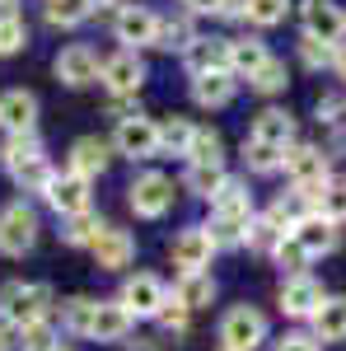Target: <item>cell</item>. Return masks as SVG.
Here are the masks:
<instances>
[{
    "label": "cell",
    "instance_id": "obj_1",
    "mask_svg": "<svg viewBox=\"0 0 346 351\" xmlns=\"http://www.w3.org/2000/svg\"><path fill=\"white\" fill-rule=\"evenodd\" d=\"M47 309H52V286L47 281H10L0 291V324L5 328L42 324Z\"/></svg>",
    "mask_w": 346,
    "mask_h": 351
},
{
    "label": "cell",
    "instance_id": "obj_2",
    "mask_svg": "<svg viewBox=\"0 0 346 351\" xmlns=\"http://www.w3.org/2000/svg\"><path fill=\"white\" fill-rule=\"evenodd\" d=\"M286 173H291L295 192L309 202V211H319L323 188L332 183V178H328V155H323L319 145H291V150H286Z\"/></svg>",
    "mask_w": 346,
    "mask_h": 351
},
{
    "label": "cell",
    "instance_id": "obj_3",
    "mask_svg": "<svg viewBox=\"0 0 346 351\" xmlns=\"http://www.w3.org/2000/svg\"><path fill=\"white\" fill-rule=\"evenodd\" d=\"M33 243H38V211L28 202L5 206L0 211V253L5 258H24Z\"/></svg>",
    "mask_w": 346,
    "mask_h": 351
},
{
    "label": "cell",
    "instance_id": "obj_4",
    "mask_svg": "<svg viewBox=\"0 0 346 351\" xmlns=\"http://www.w3.org/2000/svg\"><path fill=\"white\" fill-rule=\"evenodd\" d=\"M220 342L225 351H258V342H267V319L253 304H234L220 319Z\"/></svg>",
    "mask_w": 346,
    "mask_h": 351
},
{
    "label": "cell",
    "instance_id": "obj_5",
    "mask_svg": "<svg viewBox=\"0 0 346 351\" xmlns=\"http://www.w3.org/2000/svg\"><path fill=\"white\" fill-rule=\"evenodd\" d=\"M56 80L71 84V89H84V84L99 80V71H103V61H99V52L89 47V43H71V47H61L52 61Z\"/></svg>",
    "mask_w": 346,
    "mask_h": 351
},
{
    "label": "cell",
    "instance_id": "obj_6",
    "mask_svg": "<svg viewBox=\"0 0 346 351\" xmlns=\"http://www.w3.org/2000/svg\"><path fill=\"white\" fill-rule=\"evenodd\" d=\"M112 145H117V155H127V160H155V155H160V122H150V117L136 112L127 122H117Z\"/></svg>",
    "mask_w": 346,
    "mask_h": 351
},
{
    "label": "cell",
    "instance_id": "obj_7",
    "mask_svg": "<svg viewBox=\"0 0 346 351\" xmlns=\"http://www.w3.org/2000/svg\"><path fill=\"white\" fill-rule=\"evenodd\" d=\"M122 304H127V314L132 319H160L164 300H169V291H164L160 276H150V271H136V276H127V286H122Z\"/></svg>",
    "mask_w": 346,
    "mask_h": 351
},
{
    "label": "cell",
    "instance_id": "obj_8",
    "mask_svg": "<svg viewBox=\"0 0 346 351\" xmlns=\"http://www.w3.org/2000/svg\"><path fill=\"white\" fill-rule=\"evenodd\" d=\"M127 202H132L136 216L160 220V216H169V206H173V183H169L164 173H140L132 188H127Z\"/></svg>",
    "mask_w": 346,
    "mask_h": 351
},
{
    "label": "cell",
    "instance_id": "obj_9",
    "mask_svg": "<svg viewBox=\"0 0 346 351\" xmlns=\"http://www.w3.org/2000/svg\"><path fill=\"white\" fill-rule=\"evenodd\" d=\"M112 33H117V43H127V52H136V47H155L160 14L145 10V5H127V10L112 19Z\"/></svg>",
    "mask_w": 346,
    "mask_h": 351
},
{
    "label": "cell",
    "instance_id": "obj_10",
    "mask_svg": "<svg viewBox=\"0 0 346 351\" xmlns=\"http://www.w3.org/2000/svg\"><path fill=\"white\" fill-rule=\"evenodd\" d=\"M304 33L319 38V43H328V47H337L346 38V10L332 5V0H309V5H304Z\"/></svg>",
    "mask_w": 346,
    "mask_h": 351
},
{
    "label": "cell",
    "instance_id": "obj_11",
    "mask_svg": "<svg viewBox=\"0 0 346 351\" xmlns=\"http://www.w3.org/2000/svg\"><path fill=\"white\" fill-rule=\"evenodd\" d=\"M47 206H52L56 216H84L89 211V183L84 178H75V173H52V183H47Z\"/></svg>",
    "mask_w": 346,
    "mask_h": 351
},
{
    "label": "cell",
    "instance_id": "obj_12",
    "mask_svg": "<svg viewBox=\"0 0 346 351\" xmlns=\"http://www.w3.org/2000/svg\"><path fill=\"white\" fill-rule=\"evenodd\" d=\"M99 80H103L117 99H132L136 89L145 84V61H140L136 52H117V56H108V61H103Z\"/></svg>",
    "mask_w": 346,
    "mask_h": 351
},
{
    "label": "cell",
    "instance_id": "obj_13",
    "mask_svg": "<svg viewBox=\"0 0 346 351\" xmlns=\"http://www.w3.org/2000/svg\"><path fill=\"white\" fill-rule=\"evenodd\" d=\"M211 253H215V239L206 225H192V230H183L173 239V263L183 271H206L211 267Z\"/></svg>",
    "mask_w": 346,
    "mask_h": 351
},
{
    "label": "cell",
    "instance_id": "obj_14",
    "mask_svg": "<svg viewBox=\"0 0 346 351\" xmlns=\"http://www.w3.org/2000/svg\"><path fill=\"white\" fill-rule=\"evenodd\" d=\"M187 75H215V71H230V38H197L183 52Z\"/></svg>",
    "mask_w": 346,
    "mask_h": 351
},
{
    "label": "cell",
    "instance_id": "obj_15",
    "mask_svg": "<svg viewBox=\"0 0 346 351\" xmlns=\"http://www.w3.org/2000/svg\"><path fill=\"white\" fill-rule=\"evenodd\" d=\"M323 304V286L304 271V276H291L286 286H281V314H291V319H314V309Z\"/></svg>",
    "mask_w": 346,
    "mask_h": 351
},
{
    "label": "cell",
    "instance_id": "obj_16",
    "mask_svg": "<svg viewBox=\"0 0 346 351\" xmlns=\"http://www.w3.org/2000/svg\"><path fill=\"white\" fill-rule=\"evenodd\" d=\"M132 258H136V239L127 234V230H117V225H108L103 234L94 239V263H99L103 271H122Z\"/></svg>",
    "mask_w": 346,
    "mask_h": 351
},
{
    "label": "cell",
    "instance_id": "obj_17",
    "mask_svg": "<svg viewBox=\"0 0 346 351\" xmlns=\"http://www.w3.org/2000/svg\"><path fill=\"white\" fill-rule=\"evenodd\" d=\"M38 122V99L28 89H10L0 94V127H10V136H28Z\"/></svg>",
    "mask_w": 346,
    "mask_h": 351
},
{
    "label": "cell",
    "instance_id": "obj_18",
    "mask_svg": "<svg viewBox=\"0 0 346 351\" xmlns=\"http://www.w3.org/2000/svg\"><path fill=\"white\" fill-rule=\"evenodd\" d=\"M295 239L304 243V253H309V258H323V253H337L342 230H337L332 220H323V216H304L299 225H295Z\"/></svg>",
    "mask_w": 346,
    "mask_h": 351
},
{
    "label": "cell",
    "instance_id": "obj_19",
    "mask_svg": "<svg viewBox=\"0 0 346 351\" xmlns=\"http://www.w3.org/2000/svg\"><path fill=\"white\" fill-rule=\"evenodd\" d=\"M108 160H112V155H108V141H99V136H80V141L71 145V169H66V173H75V178L89 183V178H99V173L108 169Z\"/></svg>",
    "mask_w": 346,
    "mask_h": 351
},
{
    "label": "cell",
    "instance_id": "obj_20",
    "mask_svg": "<svg viewBox=\"0 0 346 351\" xmlns=\"http://www.w3.org/2000/svg\"><path fill=\"white\" fill-rule=\"evenodd\" d=\"M127 332H132V314H127V304H122V300H99L89 337H94V342H122Z\"/></svg>",
    "mask_w": 346,
    "mask_h": 351
},
{
    "label": "cell",
    "instance_id": "obj_21",
    "mask_svg": "<svg viewBox=\"0 0 346 351\" xmlns=\"http://www.w3.org/2000/svg\"><path fill=\"white\" fill-rule=\"evenodd\" d=\"M253 141L276 145V150H291V145H295V117L286 108H262V112H258V122H253Z\"/></svg>",
    "mask_w": 346,
    "mask_h": 351
},
{
    "label": "cell",
    "instance_id": "obj_22",
    "mask_svg": "<svg viewBox=\"0 0 346 351\" xmlns=\"http://www.w3.org/2000/svg\"><path fill=\"white\" fill-rule=\"evenodd\" d=\"M271 52H267L262 38H230V75H239V80H253L258 71H262Z\"/></svg>",
    "mask_w": 346,
    "mask_h": 351
},
{
    "label": "cell",
    "instance_id": "obj_23",
    "mask_svg": "<svg viewBox=\"0 0 346 351\" xmlns=\"http://www.w3.org/2000/svg\"><path fill=\"white\" fill-rule=\"evenodd\" d=\"M309 324H314L319 342H346V295H323Z\"/></svg>",
    "mask_w": 346,
    "mask_h": 351
},
{
    "label": "cell",
    "instance_id": "obj_24",
    "mask_svg": "<svg viewBox=\"0 0 346 351\" xmlns=\"http://www.w3.org/2000/svg\"><path fill=\"white\" fill-rule=\"evenodd\" d=\"M234 89H239V80H234L230 71L197 75V80H192V104H197V108H225V104L234 99Z\"/></svg>",
    "mask_w": 346,
    "mask_h": 351
},
{
    "label": "cell",
    "instance_id": "obj_25",
    "mask_svg": "<svg viewBox=\"0 0 346 351\" xmlns=\"http://www.w3.org/2000/svg\"><path fill=\"white\" fill-rule=\"evenodd\" d=\"M173 300H178L183 309H201V304H211V300H215L211 271H183L178 286H173Z\"/></svg>",
    "mask_w": 346,
    "mask_h": 351
},
{
    "label": "cell",
    "instance_id": "obj_26",
    "mask_svg": "<svg viewBox=\"0 0 346 351\" xmlns=\"http://www.w3.org/2000/svg\"><path fill=\"white\" fill-rule=\"evenodd\" d=\"M211 211L215 216H253V192L239 178H225V188L211 197Z\"/></svg>",
    "mask_w": 346,
    "mask_h": 351
},
{
    "label": "cell",
    "instance_id": "obj_27",
    "mask_svg": "<svg viewBox=\"0 0 346 351\" xmlns=\"http://www.w3.org/2000/svg\"><path fill=\"white\" fill-rule=\"evenodd\" d=\"M89 14H99V0H47V24L56 28H75Z\"/></svg>",
    "mask_w": 346,
    "mask_h": 351
},
{
    "label": "cell",
    "instance_id": "obj_28",
    "mask_svg": "<svg viewBox=\"0 0 346 351\" xmlns=\"http://www.w3.org/2000/svg\"><path fill=\"white\" fill-rule=\"evenodd\" d=\"M192 43H197V33H192V19H183V14H178V19H173V14H169V19H160L155 47H164V52H187Z\"/></svg>",
    "mask_w": 346,
    "mask_h": 351
},
{
    "label": "cell",
    "instance_id": "obj_29",
    "mask_svg": "<svg viewBox=\"0 0 346 351\" xmlns=\"http://www.w3.org/2000/svg\"><path fill=\"white\" fill-rule=\"evenodd\" d=\"M187 160L192 164H215V169H220V160H225V141H220V132L197 127V132H192V145H187Z\"/></svg>",
    "mask_w": 346,
    "mask_h": 351
},
{
    "label": "cell",
    "instance_id": "obj_30",
    "mask_svg": "<svg viewBox=\"0 0 346 351\" xmlns=\"http://www.w3.org/2000/svg\"><path fill=\"white\" fill-rule=\"evenodd\" d=\"M103 230H108L103 220L94 216V211H84V216H71V220H66V230H61V239L71 243V248H94V239H99Z\"/></svg>",
    "mask_w": 346,
    "mask_h": 351
},
{
    "label": "cell",
    "instance_id": "obj_31",
    "mask_svg": "<svg viewBox=\"0 0 346 351\" xmlns=\"http://www.w3.org/2000/svg\"><path fill=\"white\" fill-rule=\"evenodd\" d=\"M243 160L253 173H276V169H286V150H276V145H262V141H243Z\"/></svg>",
    "mask_w": 346,
    "mask_h": 351
},
{
    "label": "cell",
    "instance_id": "obj_32",
    "mask_svg": "<svg viewBox=\"0 0 346 351\" xmlns=\"http://www.w3.org/2000/svg\"><path fill=\"white\" fill-rule=\"evenodd\" d=\"M183 188L192 192V197H215V192L225 188V169H215V164H192Z\"/></svg>",
    "mask_w": 346,
    "mask_h": 351
},
{
    "label": "cell",
    "instance_id": "obj_33",
    "mask_svg": "<svg viewBox=\"0 0 346 351\" xmlns=\"http://www.w3.org/2000/svg\"><path fill=\"white\" fill-rule=\"evenodd\" d=\"M271 258H276V267L286 271V281H291V276H304V267L314 263V258L304 253V243L295 239V234H286V239L276 243V253H271Z\"/></svg>",
    "mask_w": 346,
    "mask_h": 351
},
{
    "label": "cell",
    "instance_id": "obj_34",
    "mask_svg": "<svg viewBox=\"0 0 346 351\" xmlns=\"http://www.w3.org/2000/svg\"><path fill=\"white\" fill-rule=\"evenodd\" d=\"M0 160H5V169H19V164L28 160H42V141L28 132V136H10L5 145H0Z\"/></svg>",
    "mask_w": 346,
    "mask_h": 351
},
{
    "label": "cell",
    "instance_id": "obj_35",
    "mask_svg": "<svg viewBox=\"0 0 346 351\" xmlns=\"http://www.w3.org/2000/svg\"><path fill=\"white\" fill-rule=\"evenodd\" d=\"M192 122L187 117H164L160 122V150H169V155H187V145H192Z\"/></svg>",
    "mask_w": 346,
    "mask_h": 351
},
{
    "label": "cell",
    "instance_id": "obj_36",
    "mask_svg": "<svg viewBox=\"0 0 346 351\" xmlns=\"http://www.w3.org/2000/svg\"><path fill=\"white\" fill-rule=\"evenodd\" d=\"M94 309H99V300H89V295L66 300V314H61V324L71 328V332H80V337H89V328H94Z\"/></svg>",
    "mask_w": 346,
    "mask_h": 351
},
{
    "label": "cell",
    "instance_id": "obj_37",
    "mask_svg": "<svg viewBox=\"0 0 346 351\" xmlns=\"http://www.w3.org/2000/svg\"><path fill=\"white\" fill-rule=\"evenodd\" d=\"M19 351H56L61 342H56V328L42 319V324H28V328H19V342H14Z\"/></svg>",
    "mask_w": 346,
    "mask_h": 351
},
{
    "label": "cell",
    "instance_id": "obj_38",
    "mask_svg": "<svg viewBox=\"0 0 346 351\" xmlns=\"http://www.w3.org/2000/svg\"><path fill=\"white\" fill-rule=\"evenodd\" d=\"M281 239H286V234H281L267 216H253L248 234H243V243H248V248H258V253H276V243H281Z\"/></svg>",
    "mask_w": 346,
    "mask_h": 351
},
{
    "label": "cell",
    "instance_id": "obj_39",
    "mask_svg": "<svg viewBox=\"0 0 346 351\" xmlns=\"http://www.w3.org/2000/svg\"><path fill=\"white\" fill-rule=\"evenodd\" d=\"M286 80H291V75H286V61H276V56H271L262 71L248 80V89H253V94H281V89H286Z\"/></svg>",
    "mask_w": 346,
    "mask_h": 351
},
{
    "label": "cell",
    "instance_id": "obj_40",
    "mask_svg": "<svg viewBox=\"0 0 346 351\" xmlns=\"http://www.w3.org/2000/svg\"><path fill=\"white\" fill-rule=\"evenodd\" d=\"M314 216L332 220V225H342V220H346V178H337V183H328V188H323V202H319V211H314Z\"/></svg>",
    "mask_w": 346,
    "mask_h": 351
},
{
    "label": "cell",
    "instance_id": "obj_41",
    "mask_svg": "<svg viewBox=\"0 0 346 351\" xmlns=\"http://www.w3.org/2000/svg\"><path fill=\"white\" fill-rule=\"evenodd\" d=\"M10 173H14V183L24 192H47V183H52L47 160H28V164H19V169H10Z\"/></svg>",
    "mask_w": 346,
    "mask_h": 351
},
{
    "label": "cell",
    "instance_id": "obj_42",
    "mask_svg": "<svg viewBox=\"0 0 346 351\" xmlns=\"http://www.w3.org/2000/svg\"><path fill=\"white\" fill-rule=\"evenodd\" d=\"M286 10H291V0H248V24L276 28L281 19H286Z\"/></svg>",
    "mask_w": 346,
    "mask_h": 351
},
{
    "label": "cell",
    "instance_id": "obj_43",
    "mask_svg": "<svg viewBox=\"0 0 346 351\" xmlns=\"http://www.w3.org/2000/svg\"><path fill=\"white\" fill-rule=\"evenodd\" d=\"M299 61H304L309 71H323V66H332V47L304 33V38H299Z\"/></svg>",
    "mask_w": 346,
    "mask_h": 351
},
{
    "label": "cell",
    "instance_id": "obj_44",
    "mask_svg": "<svg viewBox=\"0 0 346 351\" xmlns=\"http://www.w3.org/2000/svg\"><path fill=\"white\" fill-rule=\"evenodd\" d=\"M28 47V24L24 19H10V24H0V56H14Z\"/></svg>",
    "mask_w": 346,
    "mask_h": 351
},
{
    "label": "cell",
    "instance_id": "obj_45",
    "mask_svg": "<svg viewBox=\"0 0 346 351\" xmlns=\"http://www.w3.org/2000/svg\"><path fill=\"white\" fill-rule=\"evenodd\" d=\"M187 314H192V309H183L178 300H164V309H160V324L169 328V332H183V328H187Z\"/></svg>",
    "mask_w": 346,
    "mask_h": 351
},
{
    "label": "cell",
    "instance_id": "obj_46",
    "mask_svg": "<svg viewBox=\"0 0 346 351\" xmlns=\"http://www.w3.org/2000/svg\"><path fill=\"white\" fill-rule=\"evenodd\" d=\"M276 351H319V337H309V332H286Z\"/></svg>",
    "mask_w": 346,
    "mask_h": 351
},
{
    "label": "cell",
    "instance_id": "obj_47",
    "mask_svg": "<svg viewBox=\"0 0 346 351\" xmlns=\"http://www.w3.org/2000/svg\"><path fill=\"white\" fill-rule=\"evenodd\" d=\"M319 122L342 127V122H346V104H342V99H323V104H319Z\"/></svg>",
    "mask_w": 346,
    "mask_h": 351
},
{
    "label": "cell",
    "instance_id": "obj_48",
    "mask_svg": "<svg viewBox=\"0 0 346 351\" xmlns=\"http://www.w3.org/2000/svg\"><path fill=\"white\" fill-rule=\"evenodd\" d=\"M220 19H248V0H225L220 5Z\"/></svg>",
    "mask_w": 346,
    "mask_h": 351
},
{
    "label": "cell",
    "instance_id": "obj_49",
    "mask_svg": "<svg viewBox=\"0 0 346 351\" xmlns=\"http://www.w3.org/2000/svg\"><path fill=\"white\" fill-rule=\"evenodd\" d=\"M183 5H187V14H220L225 0H183Z\"/></svg>",
    "mask_w": 346,
    "mask_h": 351
},
{
    "label": "cell",
    "instance_id": "obj_50",
    "mask_svg": "<svg viewBox=\"0 0 346 351\" xmlns=\"http://www.w3.org/2000/svg\"><path fill=\"white\" fill-rule=\"evenodd\" d=\"M10 19H24L19 14V0H0V24H10Z\"/></svg>",
    "mask_w": 346,
    "mask_h": 351
},
{
    "label": "cell",
    "instance_id": "obj_51",
    "mask_svg": "<svg viewBox=\"0 0 346 351\" xmlns=\"http://www.w3.org/2000/svg\"><path fill=\"white\" fill-rule=\"evenodd\" d=\"M332 71L346 80V43H337V47H332Z\"/></svg>",
    "mask_w": 346,
    "mask_h": 351
},
{
    "label": "cell",
    "instance_id": "obj_52",
    "mask_svg": "<svg viewBox=\"0 0 346 351\" xmlns=\"http://www.w3.org/2000/svg\"><path fill=\"white\" fill-rule=\"evenodd\" d=\"M0 351H14V337H10V328L0 324Z\"/></svg>",
    "mask_w": 346,
    "mask_h": 351
},
{
    "label": "cell",
    "instance_id": "obj_53",
    "mask_svg": "<svg viewBox=\"0 0 346 351\" xmlns=\"http://www.w3.org/2000/svg\"><path fill=\"white\" fill-rule=\"evenodd\" d=\"M127 351H160V347H150V342H136V347H127Z\"/></svg>",
    "mask_w": 346,
    "mask_h": 351
},
{
    "label": "cell",
    "instance_id": "obj_54",
    "mask_svg": "<svg viewBox=\"0 0 346 351\" xmlns=\"http://www.w3.org/2000/svg\"><path fill=\"white\" fill-rule=\"evenodd\" d=\"M56 351H71V347H56Z\"/></svg>",
    "mask_w": 346,
    "mask_h": 351
},
{
    "label": "cell",
    "instance_id": "obj_55",
    "mask_svg": "<svg viewBox=\"0 0 346 351\" xmlns=\"http://www.w3.org/2000/svg\"><path fill=\"white\" fill-rule=\"evenodd\" d=\"M220 351H225V347H220Z\"/></svg>",
    "mask_w": 346,
    "mask_h": 351
}]
</instances>
